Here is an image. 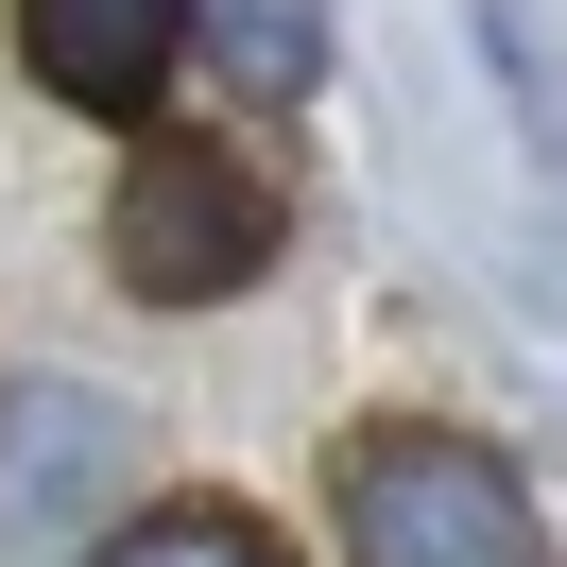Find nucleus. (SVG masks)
Returning <instances> with one entry per match:
<instances>
[{
    "instance_id": "f257e3e1",
    "label": "nucleus",
    "mask_w": 567,
    "mask_h": 567,
    "mask_svg": "<svg viewBox=\"0 0 567 567\" xmlns=\"http://www.w3.org/2000/svg\"><path fill=\"white\" fill-rule=\"evenodd\" d=\"M327 533H344V567H550L533 482L482 430H447V413L344 430V447H327Z\"/></svg>"
},
{
    "instance_id": "f03ea898",
    "label": "nucleus",
    "mask_w": 567,
    "mask_h": 567,
    "mask_svg": "<svg viewBox=\"0 0 567 567\" xmlns=\"http://www.w3.org/2000/svg\"><path fill=\"white\" fill-rule=\"evenodd\" d=\"M276 173H258L241 138H207V121H155V138H121V189H104V276L138 292V310H224V292L276 276Z\"/></svg>"
},
{
    "instance_id": "7ed1b4c3",
    "label": "nucleus",
    "mask_w": 567,
    "mask_h": 567,
    "mask_svg": "<svg viewBox=\"0 0 567 567\" xmlns=\"http://www.w3.org/2000/svg\"><path fill=\"white\" fill-rule=\"evenodd\" d=\"M121 464H138V430L86 379H0V567H70L121 516Z\"/></svg>"
},
{
    "instance_id": "20e7f679",
    "label": "nucleus",
    "mask_w": 567,
    "mask_h": 567,
    "mask_svg": "<svg viewBox=\"0 0 567 567\" xmlns=\"http://www.w3.org/2000/svg\"><path fill=\"white\" fill-rule=\"evenodd\" d=\"M189 52V0H18V70L86 121H138Z\"/></svg>"
},
{
    "instance_id": "39448f33",
    "label": "nucleus",
    "mask_w": 567,
    "mask_h": 567,
    "mask_svg": "<svg viewBox=\"0 0 567 567\" xmlns=\"http://www.w3.org/2000/svg\"><path fill=\"white\" fill-rule=\"evenodd\" d=\"M189 35L224 52V86H241V104H292V86L327 70V35H310V0H189Z\"/></svg>"
},
{
    "instance_id": "423d86ee",
    "label": "nucleus",
    "mask_w": 567,
    "mask_h": 567,
    "mask_svg": "<svg viewBox=\"0 0 567 567\" xmlns=\"http://www.w3.org/2000/svg\"><path fill=\"white\" fill-rule=\"evenodd\" d=\"M86 567H292V550L241 516V498H155V516H121Z\"/></svg>"
}]
</instances>
